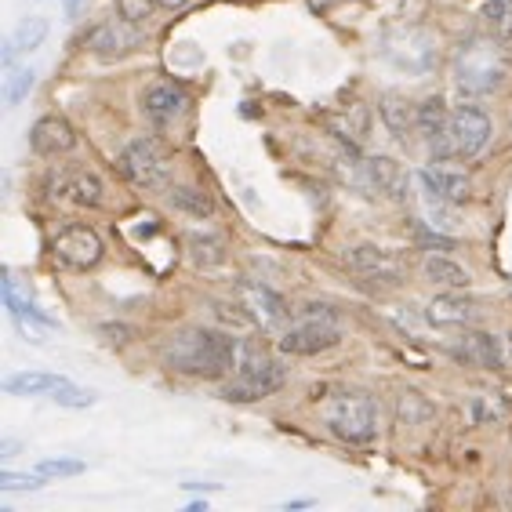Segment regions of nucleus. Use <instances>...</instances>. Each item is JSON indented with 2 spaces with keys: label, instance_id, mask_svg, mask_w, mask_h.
Listing matches in <instances>:
<instances>
[{
  "label": "nucleus",
  "instance_id": "f257e3e1",
  "mask_svg": "<svg viewBox=\"0 0 512 512\" xmlns=\"http://www.w3.org/2000/svg\"><path fill=\"white\" fill-rule=\"evenodd\" d=\"M237 349H240V338L226 335V331H215V327H182V331H175V335H168L160 342V360L175 375L218 382V378L233 375Z\"/></svg>",
  "mask_w": 512,
  "mask_h": 512
},
{
  "label": "nucleus",
  "instance_id": "f03ea898",
  "mask_svg": "<svg viewBox=\"0 0 512 512\" xmlns=\"http://www.w3.org/2000/svg\"><path fill=\"white\" fill-rule=\"evenodd\" d=\"M284 382H287V367L276 356H269L255 342H240L233 378L222 385L218 396L229 400V404H255V400H266V396L280 393Z\"/></svg>",
  "mask_w": 512,
  "mask_h": 512
},
{
  "label": "nucleus",
  "instance_id": "7ed1b4c3",
  "mask_svg": "<svg viewBox=\"0 0 512 512\" xmlns=\"http://www.w3.org/2000/svg\"><path fill=\"white\" fill-rule=\"evenodd\" d=\"M509 80V66L498 40H469L454 55V84L462 95H494Z\"/></svg>",
  "mask_w": 512,
  "mask_h": 512
},
{
  "label": "nucleus",
  "instance_id": "20e7f679",
  "mask_svg": "<svg viewBox=\"0 0 512 512\" xmlns=\"http://www.w3.org/2000/svg\"><path fill=\"white\" fill-rule=\"evenodd\" d=\"M280 353L287 356H320L331 353L335 345H342V324H338V313L324 302H309V306L298 309L295 324L284 327L280 335Z\"/></svg>",
  "mask_w": 512,
  "mask_h": 512
},
{
  "label": "nucleus",
  "instance_id": "39448f33",
  "mask_svg": "<svg viewBox=\"0 0 512 512\" xmlns=\"http://www.w3.org/2000/svg\"><path fill=\"white\" fill-rule=\"evenodd\" d=\"M324 425L349 447H364L378 436V407L367 393H335L324 400Z\"/></svg>",
  "mask_w": 512,
  "mask_h": 512
},
{
  "label": "nucleus",
  "instance_id": "423d86ee",
  "mask_svg": "<svg viewBox=\"0 0 512 512\" xmlns=\"http://www.w3.org/2000/svg\"><path fill=\"white\" fill-rule=\"evenodd\" d=\"M487 142H491V117L480 106H458L451 109L444 131L429 149L440 160H473L487 149Z\"/></svg>",
  "mask_w": 512,
  "mask_h": 512
},
{
  "label": "nucleus",
  "instance_id": "0eeeda50",
  "mask_svg": "<svg viewBox=\"0 0 512 512\" xmlns=\"http://www.w3.org/2000/svg\"><path fill=\"white\" fill-rule=\"evenodd\" d=\"M117 171L128 178L131 186L142 193H160L171 186V164L168 153L153 142V138H131L128 146L117 153Z\"/></svg>",
  "mask_w": 512,
  "mask_h": 512
},
{
  "label": "nucleus",
  "instance_id": "6e6552de",
  "mask_svg": "<svg viewBox=\"0 0 512 512\" xmlns=\"http://www.w3.org/2000/svg\"><path fill=\"white\" fill-rule=\"evenodd\" d=\"M4 393L11 396H37V400H51L59 407H73V411H84V407L95 404V393L77 385L73 378L55 375V371H19V375L4 378Z\"/></svg>",
  "mask_w": 512,
  "mask_h": 512
},
{
  "label": "nucleus",
  "instance_id": "1a4fd4ad",
  "mask_svg": "<svg viewBox=\"0 0 512 512\" xmlns=\"http://www.w3.org/2000/svg\"><path fill=\"white\" fill-rule=\"evenodd\" d=\"M51 258L59 262L62 269H73V273H88L106 258V244L91 226L84 222H69L55 233L51 240Z\"/></svg>",
  "mask_w": 512,
  "mask_h": 512
},
{
  "label": "nucleus",
  "instance_id": "9d476101",
  "mask_svg": "<svg viewBox=\"0 0 512 512\" xmlns=\"http://www.w3.org/2000/svg\"><path fill=\"white\" fill-rule=\"evenodd\" d=\"M382 55L404 73H429L436 62V44L425 30H393L382 37Z\"/></svg>",
  "mask_w": 512,
  "mask_h": 512
},
{
  "label": "nucleus",
  "instance_id": "9b49d317",
  "mask_svg": "<svg viewBox=\"0 0 512 512\" xmlns=\"http://www.w3.org/2000/svg\"><path fill=\"white\" fill-rule=\"evenodd\" d=\"M345 266L353 269L356 276H364L371 284H385L393 287L404 280V258L389 251V247H375V244H356V247H345Z\"/></svg>",
  "mask_w": 512,
  "mask_h": 512
},
{
  "label": "nucleus",
  "instance_id": "f8f14e48",
  "mask_svg": "<svg viewBox=\"0 0 512 512\" xmlns=\"http://www.w3.org/2000/svg\"><path fill=\"white\" fill-rule=\"evenodd\" d=\"M51 200L73 207H102L106 204V182L88 168H59L48 182Z\"/></svg>",
  "mask_w": 512,
  "mask_h": 512
},
{
  "label": "nucleus",
  "instance_id": "ddd939ff",
  "mask_svg": "<svg viewBox=\"0 0 512 512\" xmlns=\"http://www.w3.org/2000/svg\"><path fill=\"white\" fill-rule=\"evenodd\" d=\"M0 298H4V309H8L11 324L19 327L30 342H44V335H51V331L59 327L44 309H37V302L19 295V287H15V276L11 273H4V280H0Z\"/></svg>",
  "mask_w": 512,
  "mask_h": 512
},
{
  "label": "nucleus",
  "instance_id": "4468645a",
  "mask_svg": "<svg viewBox=\"0 0 512 512\" xmlns=\"http://www.w3.org/2000/svg\"><path fill=\"white\" fill-rule=\"evenodd\" d=\"M138 102H142V117H146L153 128H171L175 120L186 117V109H189L186 88L175 84V80H157V84H149Z\"/></svg>",
  "mask_w": 512,
  "mask_h": 512
},
{
  "label": "nucleus",
  "instance_id": "2eb2a0df",
  "mask_svg": "<svg viewBox=\"0 0 512 512\" xmlns=\"http://www.w3.org/2000/svg\"><path fill=\"white\" fill-rule=\"evenodd\" d=\"M414 178H418V182H425L436 197H444L447 204H454V207L469 204V197H473V178H469V171L454 168L451 160L436 157L433 164H425L422 171H414Z\"/></svg>",
  "mask_w": 512,
  "mask_h": 512
},
{
  "label": "nucleus",
  "instance_id": "dca6fc26",
  "mask_svg": "<svg viewBox=\"0 0 512 512\" xmlns=\"http://www.w3.org/2000/svg\"><path fill=\"white\" fill-rule=\"evenodd\" d=\"M240 309L247 313V320H255L266 331H276L291 313L284 298L276 295L273 287L258 284V280H240Z\"/></svg>",
  "mask_w": 512,
  "mask_h": 512
},
{
  "label": "nucleus",
  "instance_id": "f3484780",
  "mask_svg": "<svg viewBox=\"0 0 512 512\" xmlns=\"http://www.w3.org/2000/svg\"><path fill=\"white\" fill-rule=\"evenodd\" d=\"M138 40H142L138 37V26L120 15V19L99 22V26L88 33V48H91V55H99L102 62H117L138 48Z\"/></svg>",
  "mask_w": 512,
  "mask_h": 512
},
{
  "label": "nucleus",
  "instance_id": "a211bd4d",
  "mask_svg": "<svg viewBox=\"0 0 512 512\" xmlns=\"http://www.w3.org/2000/svg\"><path fill=\"white\" fill-rule=\"evenodd\" d=\"M458 360L473 367H491V371H502V367H512V356H509V345H505V335H487V331H473V327H465L462 345L454 349Z\"/></svg>",
  "mask_w": 512,
  "mask_h": 512
},
{
  "label": "nucleus",
  "instance_id": "6ab92c4d",
  "mask_svg": "<svg viewBox=\"0 0 512 512\" xmlns=\"http://www.w3.org/2000/svg\"><path fill=\"white\" fill-rule=\"evenodd\" d=\"M30 149L37 157H66V153L77 149V131H73V124L66 117L48 113L30 128Z\"/></svg>",
  "mask_w": 512,
  "mask_h": 512
},
{
  "label": "nucleus",
  "instance_id": "aec40b11",
  "mask_svg": "<svg viewBox=\"0 0 512 512\" xmlns=\"http://www.w3.org/2000/svg\"><path fill=\"white\" fill-rule=\"evenodd\" d=\"M51 33V22L40 19V15H30V19H22L15 30H11V37L4 40V51H0V62H4V69L15 66V59L19 55H30V51H37L44 40H48Z\"/></svg>",
  "mask_w": 512,
  "mask_h": 512
},
{
  "label": "nucleus",
  "instance_id": "412c9836",
  "mask_svg": "<svg viewBox=\"0 0 512 512\" xmlns=\"http://www.w3.org/2000/svg\"><path fill=\"white\" fill-rule=\"evenodd\" d=\"M425 316H429V324H440V327H473L480 320V306H473L458 291H447V295L433 298V306L425 309Z\"/></svg>",
  "mask_w": 512,
  "mask_h": 512
},
{
  "label": "nucleus",
  "instance_id": "4be33fe9",
  "mask_svg": "<svg viewBox=\"0 0 512 512\" xmlns=\"http://www.w3.org/2000/svg\"><path fill=\"white\" fill-rule=\"evenodd\" d=\"M422 273L429 284L444 287V291H465V287H473V273H469V269L458 266V262L447 255H436V251L433 255H425Z\"/></svg>",
  "mask_w": 512,
  "mask_h": 512
},
{
  "label": "nucleus",
  "instance_id": "5701e85b",
  "mask_svg": "<svg viewBox=\"0 0 512 512\" xmlns=\"http://www.w3.org/2000/svg\"><path fill=\"white\" fill-rule=\"evenodd\" d=\"M168 200L178 215L197 218V222H204V218L215 215V197H211L204 186H171Z\"/></svg>",
  "mask_w": 512,
  "mask_h": 512
},
{
  "label": "nucleus",
  "instance_id": "b1692460",
  "mask_svg": "<svg viewBox=\"0 0 512 512\" xmlns=\"http://www.w3.org/2000/svg\"><path fill=\"white\" fill-rule=\"evenodd\" d=\"M378 113H382L385 128L393 131L400 142L418 135V128H414V106L407 99H400V95H385V99L378 102Z\"/></svg>",
  "mask_w": 512,
  "mask_h": 512
},
{
  "label": "nucleus",
  "instance_id": "393cba45",
  "mask_svg": "<svg viewBox=\"0 0 512 512\" xmlns=\"http://www.w3.org/2000/svg\"><path fill=\"white\" fill-rule=\"evenodd\" d=\"M447 117H451V109L444 106V99H425V102H418V106H414V128H418V135H422L429 146L440 138Z\"/></svg>",
  "mask_w": 512,
  "mask_h": 512
},
{
  "label": "nucleus",
  "instance_id": "a878e982",
  "mask_svg": "<svg viewBox=\"0 0 512 512\" xmlns=\"http://www.w3.org/2000/svg\"><path fill=\"white\" fill-rule=\"evenodd\" d=\"M189 262L197 269H215L226 262V240L215 233H189Z\"/></svg>",
  "mask_w": 512,
  "mask_h": 512
},
{
  "label": "nucleus",
  "instance_id": "bb28decb",
  "mask_svg": "<svg viewBox=\"0 0 512 512\" xmlns=\"http://www.w3.org/2000/svg\"><path fill=\"white\" fill-rule=\"evenodd\" d=\"M33 84H37V73H33L30 66H8V77H4V106L15 109L22 106V102L30 99Z\"/></svg>",
  "mask_w": 512,
  "mask_h": 512
},
{
  "label": "nucleus",
  "instance_id": "cd10ccee",
  "mask_svg": "<svg viewBox=\"0 0 512 512\" xmlns=\"http://www.w3.org/2000/svg\"><path fill=\"white\" fill-rule=\"evenodd\" d=\"M367 178H371V186L382 189V193H396L400 189V182H404V175H400V168H396L393 160H367Z\"/></svg>",
  "mask_w": 512,
  "mask_h": 512
},
{
  "label": "nucleus",
  "instance_id": "c85d7f7f",
  "mask_svg": "<svg viewBox=\"0 0 512 512\" xmlns=\"http://www.w3.org/2000/svg\"><path fill=\"white\" fill-rule=\"evenodd\" d=\"M88 469V465L80 462V458H40L37 462V473L44 480H69V476H80Z\"/></svg>",
  "mask_w": 512,
  "mask_h": 512
},
{
  "label": "nucleus",
  "instance_id": "c756f323",
  "mask_svg": "<svg viewBox=\"0 0 512 512\" xmlns=\"http://www.w3.org/2000/svg\"><path fill=\"white\" fill-rule=\"evenodd\" d=\"M483 15H487V22H491L494 37L509 40L512 44V0H491Z\"/></svg>",
  "mask_w": 512,
  "mask_h": 512
},
{
  "label": "nucleus",
  "instance_id": "7c9ffc66",
  "mask_svg": "<svg viewBox=\"0 0 512 512\" xmlns=\"http://www.w3.org/2000/svg\"><path fill=\"white\" fill-rule=\"evenodd\" d=\"M113 4H117L120 15L128 22H135V26H146L160 8V0H113Z\"/></svg>",
  "mask_w": 512,
  "mask_h": 512
},
{
  "label": "nucleus",
  "instance_id": "2f4dec72",
  "mask_svg": "<svg viewBox=\"0 0 512 512\" xmlns=\"http://www.w3.org/2000/svg\"><path fill=\"white\" fill-rule=\"evenodd\" d=\"M44 476L40 473H8V469H0V491H37Z\"/></svg>",
  "mask_w": 512,
  "mask_h": 512
},
{
  "label": "nucleus",
  "instance_id": "473e14b6",
  "mask_svg": "<svg viewBox=\"0 0 512 512\" xmlns=\"http://www.w3.org/2000/svg\"><path fill=\"white\" fill-rule=\"evenodd\" d=\"M498 414H505V404H498V400H491V396H476L473 400V418L476 422H491V418H498Z\"/></svg>",
  "mask_w": 512,
  "mask_h": 512
},
{
  "label": "nucleus",
  "instance_id": "72a5a7b5",
  "mask_svg": "<svg viewBox=\"0 0 512 512\" xmlns=\"http://www.w3.org/2000/svg\"><path fill=\"white\" fill-rule=\"evenodd\" d=\"M84 4H88V0H62V8H66V15H69V19H77V15H80V8H84Z\"/></svg>",
  "mask_w": 512,
  "mask_h": 512
},
{
  "label": "nucleus",
  "instance_id": "f704fd0d",
  "mask_svg": "<svg viewBox=\"0 0 512 512\" xmlns=\"http://www.w3.org/2000/svg\"><path fill=\"white\" fill-rule=\"evenodd\" d=\"M15 451H19V444H15V440H0V454H4V458H11Z\"/></svg>",
  "mask_w": 512,
  "mask_h": 512
},
{
  "label": "nucleus",
  "instance_id": "c9c22d12",
  "mask_svg": "<svg viewBox=\"0 0 512 512\" xmlns=\"http://www.w3.org/2000/svg\"><path fill=\"white\" fill-rule=\"evenodd\" d=\"M309 505H313L309 498H298V502H287L284 509H309Z\"/></svg>",
  "mask_w": 512,
  "mask_h": 512
},
{
  "label": "nucleus",
  "instance_id": "e433bc0d",
  "mask_svg": "<svg viewBox=\"0 0 512 512\" xmlns=\"http://www.w3.org/2000/svg\"><path fill=\"white\" fill-rule=\"evenodd\" d=\"M186 509H189V512H207V502H189Z\"/></svg>",
  "mask_w": 512,
  "mask_h": 512
},
{
  "label": "nucleus",
  "instance_id": "4c0bfd02",
  "mask_svg": "<svg viewBox=\"0 0 512 512\" xmlns=\"http://www.w3.org/2000/svg\"><path fill=\"white\" fill-rule=\"evenodd\" d=\"M164 8H182V4H189V0H160Z\"/></svg>",
  "mask_w": 512,
  "mask_h": 512
}]
</instances>
